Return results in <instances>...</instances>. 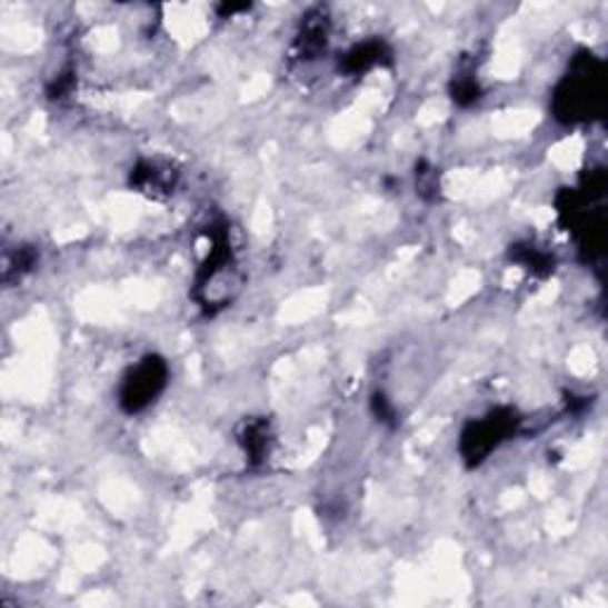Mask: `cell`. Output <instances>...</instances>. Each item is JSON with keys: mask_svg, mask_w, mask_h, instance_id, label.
Masks as SVG:
<instances>
[{"mask_svg": "<svg viewBox=\"0 0 608 608\" xmlns=\"http://www.w3.org/2000/svg\"><path fill=\"white\" fill-rule=\"evenodd\" d=\"M171 380V369L165 357L146 355L121 376L117 388V405L127 416L148 411L165 395Z\"/></svg>", "mask_w": 608, "mask_h": 608, "instance_id": "277c9868", "label": "cell"}, {"mask_svg": "<svg viewBox=\"0 0 608 608\" xmlns=\"http://www.w3.org/2000/svg\"><path fill=\"white\" fill-rule=\"evenodd\" d=\"M413 179H416V196L426 202H436L440 198V169L436 165H430L428 160H419L413 169Z\"/></svg>", "mask_w": 608, "mask_h": 608, "instance_id": "7c38bea8", "label": "cell"}, {"mask_svg": "<svg viewBox=\"0 0 608 608\" xmlns=\"http://www.w3.org/2000/svg\"><path fill=\"white\" fill-rule=\"evenodd\" d=\"M328 43H331V14L321 6L307 10L292 41L295 58L300 62H315L326 56Z\"/></svg>", "mask_w": 608, "mask_h": 608, "instance_id": "5b68a950", "label": "cell"}, {"mask_svg": "<svg viewBox=\"0 0 608 608\" xmlns=\"http://www.w3.org/2000/svg\"><path fill=\"white\" fill-rule=\"evenodd\" d=\"M39 248L37 246H14L3 255V283L14 286L27 278L39 267Z\"/></svg>", "mask_w": 608, "mask_h": 608, "instance_id": "8fae6325", "label": "cell"}, {"mask_svg": "<svg viewBox=\"0 0 608 608\" xmlns=\"http://www.w3.org/2000/svg\"><path fill=\"white\" fill-rule=\"evenodd\" d=\"M395 62L392 46L383 39H367L350 46L338 58V72L342 77H363L378 67H390Z\"/></svg>", "mask_w": 608, "mask_h": 608, "instance_id": "52a82bcc", "label": "cell"}, {"mask_svg": "<svg viewBox=\"0 0 608 608\" xmlns=\"http://www.w3.org/2000/svg\"><path fill=\"white\" fill-rule=\"evenodd\" d=\"M129 186L136 193L148 196L152 200H165L173 196L179 186V171L169 162L160 160H138L129 173Z\"/></svg>", "mask_w": 608, "mask_h": 608, "instance_id": "8992f818", "label": "cell"}, {"mask_svg": "<svg viewBox=\"0 0 608 608\" xmlns=\"http://www.w3.org/2000/svg\"><path fill=\"white\" fill-rule=\"evenodd\" d=\"M74 89H77V69L69 64V67L60 69L53 79H50V83L46 86V98L53 100V102H62L74 93Z\"/></svg>", "mask_w": 608, "mask_h": 608, "instance_id": "4fadbf2b", "label": "cell"}, {"mask_svg": "<svg viewBox=\"0 0 608 608\" xmlns=\"http://www.w3.org/2000/svg\"><path fill=\"white\" fill-rule=\"evenodd\" d=\"M371 413H373V419L380 423V426H386V428H397L399 426V411L395 407L392 399L383 392V390H376L371 395Z\"/></svg>", "mask_w": 608, "mask_h": 608, "instance_id": "5bb4252c", "label": "cell"}, {"mask_svg": "<svg viewBox=\"0 0 608 608\" xmlns=\"http://www.w3.org/2000/svg\"><path fill=\"white\" fill-rule=\"evenodd\" d=\"M207 238H210V252L198 269L193 300L205 317H215L238 300L242 286H246V273H242L231 246L229 223L217 219L212 226H207Z\"/></svg>", "mask_w": 608, "mask_h": 608, "instance_id": "6da1fadb", "label": "cell"}, {"mask_svg": "<svg viewBox=\"0 0 608 608\" xmlns=\"http://www.w3.org/2000/svg\"><path fill=\"white\" fill-rule=\"evenodd\" d=\"M449 96L459 108H471L482 98V83L478 79L476 62L464 58L449 81Z\"/></svg>", "mask_w": 608, "mask_h": 608, "instance_id": "9c48e42d", "label": "cell"}, {"mask_svg": "<svg viewBox=\"0 0 608 608\" xmlns=\"http://www.w3.org/2000/svg\"><path fill=\"white\" fill-rule=\"evenodd\" d=\"M606 106V79L604 60L592 50L580 48L572 56L566 74L556 83L551 96V114L559 124L576 127L595 121L604 114Z\"/></svg>", "mask_w": 608, "mask_h": 608, "instance_id": "7a4b0ae2", "label": "cell"}, {"mask_svg": "<svg viewBox=\"0 0 608 608\" xmlns=\"http://www.w3.org/2000/svg\"><path fill=\"white\" fill-rule=\"evenodd\" d=\"M236 442L242 451V457H246L248 466L252 468L265 466L276 445V432L271 428V421L265 419V416H250V419H246L238 426Z\"/></svg>", "mask_w": 608, "mask_h": 608, "instance_id": "ba28073f", "label": "cell"}, {"mask_svg": "<svg viewBox=\"0 0 608 608\" xmlns=\"http://www.w3.org/2000/svg\"><path fill=\"white\" fill-rule=\"evenodd\" d=\"M520 423V413L514 407H495L480 419L468 421L459 436V457L468 468H476L482 461H488L492 451H497L504 442L511 440Z\"/></svg>", "mask_w": 608, "mask_h": 608, "instance_id": "3957f363", "label": "cell"}, {"mask_svg": "<svg viewBox=\"0 0 608 608\" xmlns=\"http://www.w3.org/2000/svg\"><path fill=\"white\" fill-rule=\"evenodd\" d=\"M509 257H511L514 265L524 267L535 278H547L556 269V257L549 250L537 246V242H532V240L514 242V246L509 248Z\"/></svg>", "mask_w": 608, "mask_h": 608, "instance_id": "30bf717a", "label": "cell"}, {"mask_svg": "<svg viewBox=\"0 0 608 608\" xmlns=\"http://www.w3.org/2000/svg\"><path fill=\"white\" fill-rule=\"evenodd\" d=\"M250 8H252L250 3H221V6H217V14L221 17V20H231L233 14L248 12Z\"/></svg>", "mask_w": 608, "mask_h": 608, "instance_id": "9a60e30c", "label": "cell"}]
</instances>
